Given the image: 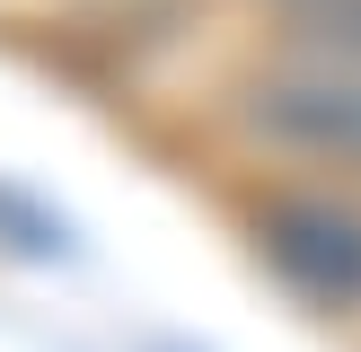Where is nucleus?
I'll list each match as a JSON object with an SVG mask.
<instances>
[{
    "label": "nucleus",
    "mask_w": 361,
    "mask_h": 352,
    "mask_svg": "<svg viewBox=\"0 0 361 352\" xmlns=\"http://www.w3.org/2000/svg\"><path fill=\"white\" fill-rule=\"evenodd\" d=\"M264 256H274L282 282H300L309 299H361V211L326 203V194H291V203H274L256 220Z\"/></svg>",
    "instance_id": "f257e3e1"
},
{
    "label": "nucleus",
    "mask_w": 361,
    "mask_h": 352,
    "mask_svg": "<svg viewBox=\"0 0 361 352\" xmlns=\"http://www.w3.org/2000/svg\"><path fill=\"white\" fill-rule=\"evenodd\" d=\"M256 123L291 150L344 158L361 168V70H300V80H274L256 97Z\"/></svg>",
    "instance_id": "f03ea898"
},
{
    "label": "nucleus",
    "mask_w": 361,
    "mask_h": 352,
    "mask_svg": "<svg viewBox=\"0 0 361 352\" xmlns=\"http://www.w3.org/2000/svg\"><path fill=\"white\" fill-rule=\"evenodd\" d=\"M326 35L344 53H361V0H335V9H326Z\"/></svg>",
    "instance_id": "7ed1b4c3"
}]
</instances>
